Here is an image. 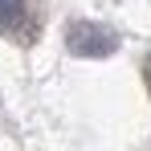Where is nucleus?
<instances>
[{"label":"nucleus","instance_id":"obj_3","mask_svg":"<svg viewBox=\"0 0 151 151\" xmlns=\"http://www.w3.org/2000/svg\"><path fill=\"white\" fill-rule=\"evenodd\" d=\"M143 82H147V94H151V53L143 57Z\"/></svg>","mask_w":151,"mask_h":151},{"label":"nucleus","instance_id":"obj_2","mask_svg":"<svg viewBox=\"0 0 151 151\" xmlns=\"http://www.w3.org/2000/svg\"><path fill=\"white\" fill-rule=\"evenodd\" d=\"M25 25V0H0V33H21Z\"/></svg>","mask_w":151,"mask_h":151},{"label":"nucleus","instance_id":"obj_1","mask_svg":"<svg viewBox=\"0 0 151 151\" xmlns=\"http://www.w3.org/2000/svg\"><path fill=\"white\" fill-rule=\"evenodd\" d=\"M65 49L74 57H110L119 49V33L102 21H70L65 25Z\"/></svg>","mask_w":151,"mask_h":151}]
</instances>
